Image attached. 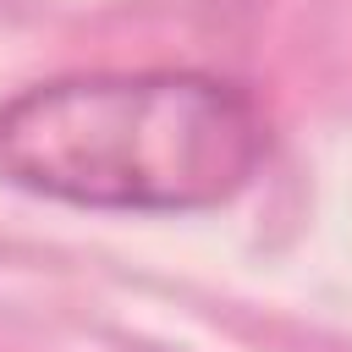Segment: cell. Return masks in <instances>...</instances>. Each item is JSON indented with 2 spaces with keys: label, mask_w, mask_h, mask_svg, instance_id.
Returning a JSON list of instances; mask_svg holds the SVG:
<instances>
[{
  "label": "cell",
  "mask_w": 352,
  "mask_h": 352,
  "mask_svg": "<svg viewBox=\"0 0 352 352\" xmlns=\"http://www.w3.org/2000/svg\"><path fill=\"white\" fill-rule=\"evenodd\" d=\"M264 154L258 99L214 72H77L0 104V176L77 209H214Z\"/></svg>",
  "instance_id": "6da1fadb"
}]
</instances>
